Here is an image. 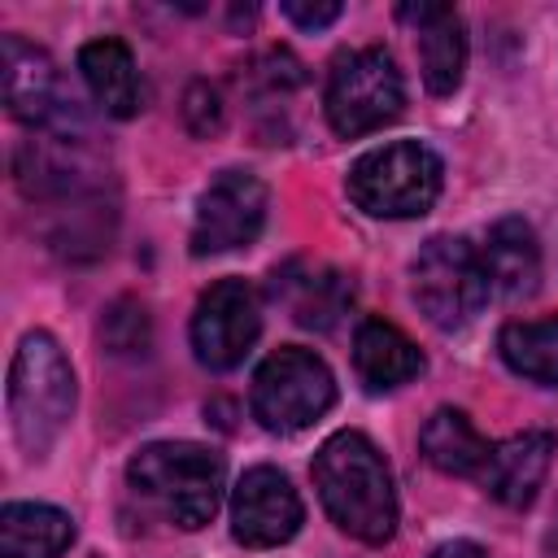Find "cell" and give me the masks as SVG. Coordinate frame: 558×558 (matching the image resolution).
Returning a JSON list of instances; mask_svg holds the SVG:
<instances>
[{
	"instance_id": "6da1fadb",
	"label": "cell",
	"mask_w": 558,
	"mask_h": 558,
	"mask_svg": "<svg viewBox=\"0 0 558 558\" xmlns=\"http://www.w3.org/2000/svg\"><path fill=\"white\" fill-rule=\"evenodd\" d=\"M314 488L340 532L384 545L397 527V493L384 453L362 432H336L314 453Z\"/></svg>"
},
{
	"instance_id": "7a4b0ae2",
	"label": "cell",
	"mask_w": 558,
	"mask_h": 558,
	"mask_svg": "<svg viewBox=\"0 0 558 558\" xmlns=\"http://www.w3.org/2000/svg\"><path fill=\"white\" fill-rule=\"evenodd\" d=\"M126 480L140 497H148L170 523L187 532L205 527L222 501V458L192 440L144 445L131 458Z\"/></svg>"
},
{
	"instance_id": "3957f363",
	"label": "cell",
	"mask_w": 558,
	"mask_h": 558,
	"mask_svg": "<svg viewBox=\"0 0 558 558\" xmlns=\"http://www.w3.org/2000/svg\"><path fill=\"white\" fill-rule=\"evenodd\" d=\"M74 410V371L48 331L22 336L9 366V418L26 453H44Z\"/></svg>"
},
{
	"instance_id": "277c9868",
	"label": "cell",
	"mask_w": 558,
	"mask_h": 558,
	"mask_svg": "<svg viewBox=\"0 0 558 558\" xmlns=\"http://www.w3.org/2000/svg\"><path fill=\"white\" fill-rule=\"evenodd\" d=\"M440 157L427 144L401 140L371 148L349 170V196L371 218H418L440 196Z\"/></svg>"
},
{
	"instance_id": "5b68a950",
	"label": "cell",
	"mask_w": 558,
	"mask_h": 558,
	"mask_svg": "<svg viewBox=\"0 0 558 558\" xmlns=\"http://www.w3.org/2000/svg\"><path fill=\"white\" fill-rule=\"evenodd\" d=\"M336 401V379L327 362L310 349H279L270 353L253 375V418L266 432H301L314 418H323Z\"/></svg>"
},
{
	"instance_id": "8992f818",
	"label": "cell",
	"mask_w": 558,
	"mask_h": 558,
	"mask_svg": "<svg viewBox=\"0 0 558 558\" xmlns=\"http://www.w3.org/2000/svg\"><path fill=\"white\" fill-rule=\"evenodd\" d=\"M323 105H327V122L336 135L353 140V135L379 131L405 105V83H401L397 61L384 48H357V52L336 57Z\"/></svg>"
},
{
	"instance_id": "52a82bcc",
	"label": "cell",
	"mask_w": 558,
	"mask_h": 558,
	"mask_svg": "<svg viewBox=\"0 0 558 558\" xmlns=\"http://www.w3.org/2000/svg\"><path fill=\"white\" fill-rule=\"evenodd\" d=\"M410 279H414V301L418 310L436 323V327H462L480 314V305L488 301V275H484V262H480V248H471L466 240L458 235H432L414 266H410Z\"/></svg>"
},
{
	"instance_id": "ba28073f",
	"label": "cell",
	"mask_w": 558,
	"mask_h": 558,
	"mask_svg": "<svg viewBox=\"0 0 558 558\" xmlns=\"http://www.w3.org/2000/svg\"><path fill=\"white\" fill-rule=\"evenodd\" d=\"M0 57H4V105L13 118L39 126V131H57V135H70V126H78V105L57 70V61L17 39V35H4L0 44Z\"/></svg>"
},
{
	"instance_id": "9c48e42d",
	"label": "cell",
	"mask_w": 558,
	"mask_h": 558,
	"mask_svg": "<svg viewBox=\"0 0 558 558\" xmlns=\"http://www.w3.org/2000/svg\"><path fill=\"white\" fill-rule=\"evenodd\" d=\"M262 331V301L244 279H218L201 292L192 314V349L209 371H231L244 362Z\"/></svg>"
},
{
	"instance_id": "30bf717a",
	"label": "cell",
	"mask_w": 558,
	"mask_h": 558,
	"mask_svg": "<svg viewBox=\"0 0 558 558\" xmlns=\"http://www.w3.org/2000/svg\"><path fill=\"white\" fill-rule=\"evenodd\" d=\"M266 222V187L257 174L248 170H222L196 205V222H192V253L209 257V253H231L257 240Z\"/></svg>"
},
{
	"instance_id": "8fae6325",
	"label": "cell",
	"mask_w": 558,
	"mask_h": 558,
	"mask_svg": "<svg viewBox=\"0 0 558 558\" xmlns=\"http://www.w3.org/2000/svg\"><path fill=\"white\" fill-rule=\"evenodd\" d=\"M301 527V497L275 466H253L231 493V532L248 549H270L292 541Z\"/></svg>"
},
{
	"instance_id": "7c38bea8",
	"label": "cell",
	"mask_w": 558,
	"mask_h": 558,
	"mask_svg": "<svg viewBox=\"0 0 558 558\" xmlns=\"http://www.w3.org/2000/svg\"><path fill=\"white\" fill-rule=\"evenodd\" d=\"M92 166L74 135L48 131L44 140H26L17 148V187L31 201H70L87 187Z\"/></svg>"
},
{
	"instance_id": "4fadbf2b",
	"label": "cell",
	"mask_w": 558,
	"mask_h": 558,
	"mask_svg": "<svg viewBox=\"0 0 558 558\" xmlns=\"http://www.w3.org/2000/svg\"><path fill=\"white\" fill-rule=\"evenodd\" d=\"M401 22L418 31V61H423V83L436 96H449L462 83L466 70V35L462 17L449 4H401Z\"/></svg>"
},
{
	"instance_id": "5bb4252c",
	"label": "cell",
	"mask_w": 558,
	"mask_h": 558,
	"mask_svg": "<svg viewBox=\"0 0 558 558\" xmlns=\"http://www.w3.org/2000/svg\"><path fill=\"white\" fill-rule=\"evenodd\" d=\"M554 458V432H519L501 445H493L480 484L501 501V506H527L549 471Z\"/></svg>"
},
{
	"instance_id": "9a60e30c",
	"label": "cell",
	"mask_w": 558,
	"mask_h": 558,
	"mask_svg": "<svg viewBox=\"0 0 558 558\" xmlns=\"http://www.w3.org/2000/svg\"><path fill=\"white\" fill-rule=\"evenodd\" d=\"M480 262L488 275V288L501 296H527L536 292L541 279V244L532 235V227L523 218H501L488 227L484 244H480Z\"/></svg>"
},
{
	"instance_id": "2e32d148",
	"label": "cell",
	"mask_w": 558,
	"mask_h": 558,
	"mask_svg": "<svg viewBox=\"0 0 558 558\" xmlns=\"http://www.w3.org/2000/svg\"><path fill=\"white\" fill-rule=\"evenodd\" d=\"M353 366L366 388L388 392V388L410 384L423 371V353L414 349V340L401 327H392L384 318H366L353 336Z\"/></svg>"
},
{
	"instance_id": "e0dca14e",
	"label": "cell",
	"mask_w": 558,
	"mask_h": 558,
	"mask_svg": "<svg viewBox=\"0 0 558 558\" xmlns=\"http://www.w3.org/2000/svg\"><path fill=\"white\" fill-rule=\"evenodd\" d=\"M74 541V523L57 506L9 501L0 510V558H61Z\"/></svg>"
},
{
	"instance_id": "ac0fdd59",
	"label": "cell",
	"mask_w": 558,
	"mask_h": 558,
	"mask_svg": "<svg viewBox=\"0 0 558 558\" xmlns=\"http://www.w3.org/2000/svg\"><path fill=\"white\" fill-rule=\"evenodd\" d=\"M78 70H83V83L92 87V96L105 113H113V118L140 113V74H135V57L122 39L83 44Z\"/></svg>"
},
{
	"instance_id": "d6986e66",
	"label": "cell",
	"mask_w": 558,
	"mask_h": 558,
	"mask_svg": "<svg viewBox=\"0 0 558 558\" xmlns=\"http://www.w3.org/2000/svg\"><path fill=\"white\" fill-rule=\"evenodd\" d=\"M418 449L436 471L475 475V480H480V471H484V462L493 453V445L475 432V423L462 410H436L418 432Z\"/></svg>"
},
{
	"instance_id": "ffe728a7",
	"label": "cell",
	"mask_w": 558,
	"mask_h": 558,
	"mask_svg": "<svg viewBox=\"0 0 558 558\" xmlns=\"http://www.w3.org/2000/svg\"><path fill=\"white\" fill-rule=\"evenodd\" d=\"M301 279H292V270L275 275L288 283V305H292V318L301 327H314V331H327L340 323V314L349 310L353 301V283L331 270V266H296Z\"/></svg>"
},
{
	"instance_id": "44dd1931",
	"label": "cell",
	"mask_w": 558,
	"mask_h": 558,
	"mask_svg": "<svg viewBox=\"0 0 558 558\" xmlns=\"http://www.w3.org/2000/svg\"><path fill=\"white\" fill-rule=\"evenodd\" d=\"M506 366L536 384H558V318L536 323H510L497 340Z\"/></svg>"
},
{
	"instance_id": "7402d4cb",
	"label": "cell",
	"mask_w": 558,
	"mask_h": 558,
	"mask_svg": "<svg viewBox=\"0 0 558 558\" xmlns=\"http://www.w3.org/2000/svg\"><path fill=\"white\" fill-rule=\"evenodd\" d=\"M100 336H105V344H109L113 353H135V349H144V344H148V314H144V305L118 301V305L105 314Z\"/></svg>"
},
{
	"instance_id": "603a6c76",
	"label": "cell",
	"mask_w": 558,
	"mask_h": 558,
	"mask_svg": "<svg viewBox=\"0 0 558 558\" xmlns=\"http://www.w3.org/2000/svg\"><path fill=\"white\" fill-rule=\"evenodd\" d=\"M183 118L192 126V135H214L222 126V100L209 83H192L183 96Z\"/></svg>"
},
{
	"instance_id": "cb8c5ba5",
	"label": "cell",
	"mask_w": 558,
	"mask_h": 558,
	"mask_svg": "<svg viewBox=\"0 0 558 558\" xmlns=\"http://www.w3.org/2000/svg\"><path fill=\"white\" fill-rule=\"evenodd\" d=\"M279 9H283V13H288L296 26H305V31L331 26V22L340 17V4H336V0H314V4H310V0H283Z\"/></svg>"
},
{
	"instance_id": "d4e9b609",
	"label": "cell",
	"mask_w": 558,
	"mask_h": 558,
	"mask_svg": "<svg viewBox=\"0 0 558 558\" xmlns=\"http://www.w3.org/2000/svg\"><path fill=\"white\" fill-rule=\"evenodd\" d=\"M427 558H484V549H480V545H471V541H449V545L432 549Z\"/></svg>"
}]
</instances>
